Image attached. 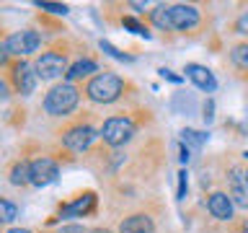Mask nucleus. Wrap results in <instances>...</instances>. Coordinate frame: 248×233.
<instances>
[{
	"label": "nucleus",
	"mask_w": 248,
	"mask_h": 233,
	"mask_svg": "<svg viewBox=\"0 0 248 233\" xmlns=\"http://www.w3.org/2000/svg\"><path fill=\"white\" fill-rule=\"evenodd\" d=\"M119 233H155V220L147 213H132L119 223Z\"/></svg>",
	"instance_id": "nucleus-14"
},
{
	"label": "nucleus",
	"mask_w": 248,
	"mask_h": 233,
	"mask_svg": "<svg viewBox=\"0 0 248 233\" xmlns=\"http://www.w3.org/2000/svg\"><path fill=\"white\" fill-rule=\"evenodd\" d=\"M34 67H36V75L42 78V81H54V78L67 73V54L60 52V50H49V52L39 54Z\"/></svg>",
	"instance_id": "nucleus-4"
},
{
	"label": "nucleus",
	"mask_w": 248,
	"mask_h": 233,
	"mask_svg": "<svg viewBox=\"0 0 248 233\" xmlns=\"http://www.w3.org/2000/svg\"><path fill=\"white\" fill-rule=\"evenodd\" d=\"M80 104V91L75 83H57L52 85L49 93L44 96V112L49 116H67L70 112H75V106Z\"/></svg>",
	"instance_id": "nucleus-1"
},
{
	"label": "nucleus",
	"mask_w": 248,
	"mask_h": 233,
	"mask_svg": "<svg viewBox=\"0 0 248 233\" xmlns=\"http://www.w3.org/2000/svg\"><path fill=\"white\" fill-rule=\"evenodd\" d=\"M228 182H230V200H232V205H238L240 210H248V184H246V171L243 168H238V166H232L230 168V176H228Z\"/></svg>",
	"instance_id": "nucleus-9"
},
{
	"label": "nucleus",
	"mask_w": 248,
	"mask_h": 233,
	"mask_svg": "<svg viewBox=\"0 0 248 233\" xmlns=\"http://www.w3.org/2000/svg\"><path fill=\"white\" fill-rule=\"evenodd\" d=\"M8 96V83L5 81H0V101H3Z\"/></svg>",
	"instance_id": "nucleus-30"
},
{
	"label": "nucleus",
	"mask_w": 248,
	"mask_h": 233,
	"mask_svg": "<svg viewBox=\"0 0 248 233\" xmlns=\"http://www.w3.org/2000/svg\"><path fill=\"white\" fill-rule=\"evenodd\" d=\"M8 60H11V52H8L5 42H0V67H3V65H8Z\"/></svg>",
	"instance_id": "nucleus-26"
},
{
	"label": "nucleus",
	"mask_w": 248,
	"mask_h": 233,
	"mask_svg": "<svg viewBox=\"0 0 248 233\" xmlns=\"http://www.w3.org/2000/svg\"><path fill=\"white\" fill-rule=\"evenodd\" d=\"M31 166V184L34 186H46V184H54L60 176V166L57 161H52L49 155H39V158L29 161Z\"/></svg>",
	"instance_id": "nucleus-8"
},
{
	"label": "nucleus",
	"mask_w": 248,
	"mask_h": 233,
	"mask_svg": "<svg viewBox=\"0 0 248 233\" xmlns=\"http://www.w3.org/2000/svg\"><path fill=\"white\" fill-rule=\"evenodd\" d=\"M101 50H104L106 54H111L114 60H122V62H132V57H129V54H124L122 50H116V47H114L111 42H106V39H101Z\"/></svg>",
	"instance_id": "nucleus-22"
},
{
	"label": "nucleus",
	"mask_w": 248,
	"mask_h": 233,
	"mask_svg": "<svg viewBox=\"0 0 248 233\" xmlns=\"http://www.w3.org/2000/svg\"><path fill=\"white\" fill-rule=\"evenodd\" d=\"M160 75L166 78V81H170V83H181V75L170 73V70H166V67H160Z\"/></svg>",
	"instance_id": "nucleus-28"
},
{
	"label": "nucleus",
	"mask_w": 248,
	"mask_h": 233,
	"mask_svg": "<svg viewBox=\"0 0 248 233\" xmlns=\"http://www.w3.org/2000/svg\"><path fill=\"white\" fill-rule=\"evenodd\" d=\"M186 78L197 85V88H202V91H207V93H212L215 88H217V81H215V75H212V70H207L204 65H197V62H189L186 65Z\"/></svg>",
	"instance_id": "nucleus-12"
},
{
	"label": "nucleus",
	"mask_w": 248,
	"mask_h": 233,
	"mask_svg": "<svg viewBox=\"0 0 248 233\" xmlns=\"http://www.w3.org/2000/svg\"><path fill=\"white\" fill-rule=\"evenodd\" d=\"M36 81H39V75H36V67L31 65V62L18 60V62H16V65L11 67V83H13L16 93H21V96H29V93H34Z\"/></svg>",
	"instance_id": "nucleus-7"
},
{
	"label": "nucleus",
	"mask_w": 248,
	"mask_h": 233,
	"mask_svg": "<svg viewBox=\"0 0 248 233\" xmlns=\"http://www.w3.org/2000/svg\"><path fill=\"white\" fill-rule=\"evenodd\" d=\"M16 217H18V207H16L11 200L0 197V225H3V223H13Z\"/></svg>",
	"instance_id": "nucleus-20"
},
{
	"label": "nucleus",
	"mask_w": 248,
	"mask_h": 233,
	"mask_svg": "<svg viewBox=\"0 0 248 233\" xmlns=\"http://www.w3.org/2000/svg\"><path fill=\"white\" fill-rule=\"evenodd\" d=\"M88 233H111V231H108V228H91Z\"/></svg>",
	"instance_id": "nucleus-33"
},
{
	"label": "nucleus",
	"mask_w": 248,
	"mask_h": 233,
	"mask_svg": "<svg viewBox=\"0 0 248 233\" xmlns=\"http://www.w3.org/2000/svg\"><path fill=\"white\" fill-rule=\"evenodd\" d=\"M11 184L13 186H26L31 184V166H29V161H16L13 163V168H11Z\"/></svg>",
	"instance_id": "nucleus-16"
},
{
	"label": "nucleus",
	"mask_w": 248,
	"mask_h": 233,
	"mask_svg": "<svg viewBox=\"0 0 248 233\" xmlns=\"http://www.w3.org/2000/svg\"><path fill=\"white\" fill-rule=\"evenodd\" d=\"M230 60H232V65H235V67L248 70V42L232 47V50H230Z\"/></svg>",
	"instance_id": "nucleus-18"
},
{
	"label": "nucleus",
	"mask_w": 248,
	"mask_h": 233,
	"mask_svg": "<svg viewBox=\"0 0 248 233\" xmlns=\"http://www.w3.org/2000/svg\"><path fill=\"white\" fill-rule=\"evenodd\" d=\"M246 135H248V112H246Z\"/></svg>",
	"instance_id": "nucleus-35"
},
{
	"label": "nucleus",
	"mask_w": 248,
	"mask_h": 233,
	"mask_svg": "<svg viewBox=\"0 0 248 233\" xmlns=\"http://www.w3.org/2000/svg\"><path fill=\"white\" fill-rule=\"evenodd\" d=\"M240 233H248V220H246L243 225H240Z\"/></svg>",
	"instance_id": "nucleus-34"
},
{
	"label": "nucleus",
	"mask_w": 248,
	"mask_h": 233,
	"mask_svg": "<svg viewBox=\"0 0 248 233\" xmlns=\"http://www.w3.org/2000/svg\"><path fill=\"white\" fill-rule=\"evenodd\" d=\"M124 93V81L116 73H98L85 85V96L93 104H114Z\"/></svg>",
	"instance_id": "nucleus-2"
},
{
	"label": "nucleus",
	"mask_w": 248,
	"mask_h": 233,
	"mask_svg": "<svg viewBox=\"0 0 248 233\" xmlns=\"http://www.w3.org/2000/svg\"><path fill=\"white\" fill-rule=\"evenodd\" d=\"M189 158H191V155H189V148H186V145H181V161L186 163Z\"/></svg>",
	"instance_id": "nucleus-31"
},
{
	"label": "nucleus",
	"mask_w": 248,
	"mask_h": 233,
	"mask_svg": "<svg viewBox=\"0 0 248 233\" xmlns=\"http://www.w3.org/2000/svg\"><path fill=\"white\" fill-rule=\"evenodd\" d=\"M215 112V104H212V101H207V104H204V114H202V116H204V122H212V114Z\"/></svg>",
	"instance_id": "nucleus-29"
},
{
	"label": "nucleus",
	"mask_w": 248,
	"mask_h": 233,
	"mask_svg": "<svg viewBox=\"0 0 248 233\" xmlns=\"http://www.w3.org/2000/svg\"><path fill=\"white\" fill-rule=\"evenodd\" d=\"M96 70H98V62L85 57V60H78L75 65H70L65 78H67V83H75V81H80V78H88L91 73H96Z\"/></svg>",
	"instance_id": "nucleus-15"
},
{
	"label": "nucleus",
	"mask_w": 248,
	"mask_h": 233,
	"mask_svg": "<svg viewBox=\"0 0 248 233\" xmlns=\"http://www.w3.org/2000/svg\"><path fill=\"white\" fill-rule=\"evenodd\" d=\"M122 23H124V29H129V31H132V34H140V36H145V39L150 36V31H147V29H145L137 18H132V16H124Z\"/></svg>",
	"instance_id": "nucleus-21"
},
{
	"label": "nucleus",
	"mask_w": 248,
	"mask_h": 233,
	"mask_svg": "<svg viewBox=\"0 0 248 233\" xmlns=\"http://www.w3.org/2000/svg\"><path fill=\"white\" fill-rule=\"evenodd\" d=\"M8 52L16 54V57H29V54H34L39 47H42V34L34 29H21V31H16V34L8 36Z\"/></svg>",
	"instance_id": "nucleus-5"
},
{
	"label": "nucleus",
	"mask_w": 248,
	"mask_h": 233,
	"mask_svg": "<svg viewBox=\"0 0 248 233\" xmlns=\"http://www.w3.org/2000/svg\"><path fill=\"white\" fill-rule=\"evenodd\" d=\"M186 189H189V174L181 171V174H178V192H176V197L184 200L186 197Z\"/></svg>",
	"instance_id": "nucleus-24"
},
{
	"label": "nucleus",
	"mask_w": 248,
	"mask_h": 233,
	"mask_svg": "<svg viewBox=\"0 0 248 233\" xmlns=\"http://www.w3.org/2000/svg\"><path fill=\"white\" fill-rule=\"evenodd\" d=\"M235 31H238V34H243V36H248V11H243L235 18Z\"/></svg>",
	"instance_id": "nucleus-25"
},
{
	"label": "nucleus",
	"mask_w": 248,
	"mask_h": 233,
	"mask_svg": "<svg viewBox=\"0 0 248 233\" xmlns=\"http://www.w3.org/2000/svg\"><path fill=\"white\" fill-rule=\"evenodd\" d=\"M57 233H88V231H85L83 225H62Z\"/></svg>",
	"instance_id": "nucleus-27"
},
{
	"label": "nucleus",
	"mask_w": 248,
	"mask_h": 233,
	"mask_svg": "<svg viewBox=\"0 0 248 233\" xmlns=\"http://www.w3.org/2000/svg\"><path fill=\"white\" fill-rule=\"evenodd\" d=\"M246 184H248V168H246Z\"/></svg>",
	"instance_id": "nucleus-36"
},
{
	"label": "nucleus",
	"mask_w": 248,
	"mask_h": 233,
	"mask_svg": "<svg viewBox=\"0 0 248 233\" xmlns=\"http://www.w3.org/2000/svg\"><path fill=\"white\" fill-rule=\"evenodd\" d=\"M150 21L158 29L170 31V29H173V21H170V5H155L153 11H150Z\"/></svg>",
	"instance_id": "nucleus-17"
},
{
	"label": "nucleus",
	"mask_w": 248,
	"mask_h": 233,
	"mask_svg": "<svg viewBox=\"0 0 248 233\" xmlns=\"http://www.w3.org/2000/svg\"><path fill=\"white\" fill-rule=\"evenodd\" d=\"M232 200L228 192H212L207 197V210L215 220H232Z\"/></svg>",
	"instance_id": "nucleus-11"
},
{
	"label": "nucleus",
	"mask_w": 248,
	"mask_h": 233,
	"mask_svg": "<svg viewBox=\"0 0 248 233\" xmlns=\"http://www.w3.org/2000/svg\"><path fill=\"white\" fill-rule=\"evenodd\" d=\"M93 207H96V194L85 192L78 200L70 202V205H62L60 207V217H83V215L93 213Z\"/></svg>",
	"instance_id": "nucleus-13"
},
{
	"label": "nucleus",
	"mask_w": 248,
	"mask_h": 233,
	"mask_svg": "<svg viewBox=\"0 0 248 233\" xmlns=\"http://www.w3.org/2000/svg\"><path fill=\"white\" fill-rule=\"evenodd\" d=\"M170 21H173L176 31H191L199 26V11L194 5H170Z\"/></svg>",
	"instance_id": "nucleus-10"
},
{
	"label": "nucleus",
	"mask_w": 248,
	"mask_h": 233,
	"mask_svg": "<svg viewBox=\"0 0 248 233\" xmlns=\"http://www.w3.org/2000/svg\"><path fill=\"white\" fill-rule=\"evenodd\" d=\"M8 233H34V231H29V228H11Z\"/></svg>",
	"instance_id": "nucleus-32"
},
{
	"label": "nucleus",
	"mask_w": 248,
	"mask_h": 233,
	"mask_svg": "<svg viewBox=\"0 0 248 233\" xmlns=\"http://www.w3.org/2000/svg\"><path fill=\"white\" fill-rule=\"evenodd\" d=\"M135 132H137L135 119L127 116V114H119V116H108L98 135L104 137V143H108L111 148H119L124 143H129V140L135 137Z\"/></svg>",
	"instance_id": "nucleus-3"
},
{
	"label": "nucleus",
	"mask_w": 248,
	"mask_h": 233,
	"mask_svg": "<svg viewBox=\"0 0 248 233\" xmlns=\"http://www.w3.org/2000/svg\"><path fill=\"white\" fill-rule=\"evenodd\" d=\"M181 135H184V143H186V145H191L194 150H199V148L207 143V135H204V132H199V130H191V127H186V130L181 132Z\"/></svg>",
	"instance_id": "nucleus-19"
},
{
	"label": "nucleus",
	"mask_w": 248,
	"mask_h": 233,
	"mask_svg": "<svg viewBox=\"0 0 248 233\" xmlns=\"http://www.w3.org/2000/svg\"><path fill=\"white\" fill-rule=\"evenodd\" d=\"M96 135L98 132L93 130L91 124H73V127H67L65 132H62V145H65L67 150H73V153H83V150L91 148Z\"/></svg>",
	"instance_id": "nucleus-6"
},
{
	"label": "nucleus",
	"mask_w": 248,
	"mask_h": 233,
	"mask_svg": "<svg viewBox=\"0 0 248 233\" xmlns=\"http://www.w3.org/2000/svg\"><path fill=\"white\" fill-rule=\"evenodd\" d=\"M36 8H39V11H49L54 16H65L70 11L67 5H60V3H36Z\"/></svg>",
	"instance_id": "nucleus-23"
}]
</instances>
